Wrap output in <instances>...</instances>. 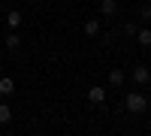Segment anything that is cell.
Instances as JSON below:
<instances>
[{
  "instance_id": "cell-1",
  "label": "cell",
  "mask_w": 151,
  "mask_h": 136,
  "mask_svg": "<svg viewBox=\"0 0 151 136\" xmlns=\"http://www.w3.org/2000/svg\"><path fill=\"white\" fill-rule=\"evenodd\" d=\"M124 109H127L130 115H142L145 109H148V97L142 91H130L127 97H124Z\"/></svg>"
},
{
  "instance_id": "cell-2",
  "label": "cell",
  "mask_w": 151,
  "mask_h": 136,
  "mask_svg": "<svg viewBox=\"0 0 151 136\" xmlns=\"http://www.w3.org/2000/svg\"><path fill=\"white\" fill-rule=\"evenodd\" d=\"M100 15L103 18H115L118 15V0H100Z\"/></svg>"
},
{
  "instance_id": "cell-3",
  "label": "cell",
  "mask_w": 151,
  "mask_h": 136,
  "mask_svg": "<svg viewBox=\"0 0 151 136\" xmlns=\"http://www.w3.org/2000/svg\"><path fill=\"white\" fill-rule=\"evenodd\" d=\"M88 100H91L94 106H103V103H106V88H100V85L88 88Z\"/></svg>"
},
{
  "instance_id": "cell-4",
  "label": "cell",
  "mask_w": 151,
  "mask_h": 136,
  "mask_svg": "<svg viewBox=\"0 0 151 136\" xmlns=\"http://www.w3.org/2000/svg\"><path fill=\"white\" fill-rule=\"evenodd\" d=\"M133 82L139 85V88L148 85V82H151V70H148V67H133Z\"/></svg>"
},
{
  "instance_id": "cell-5",
  "label": "cell",
  "mask_w": 151,
  "mask_h": 136,
  "mask_svg": "<svg viewBox=\"0 0 151 136\" xmlns=\"http://www.w3.org/2000/svg\"><path fill=\"white\" fill-rule=\"evenodd\" d=\"M21 24H24V15H21L18 9H12V12H6V27H9V30H18Z\"/></svg>"
},
{
  "instance_id": "cell-6",
  "label": "cell",
  "mask_w": 151,
  "mask_h": 136,
  "mask_svg": "<svg viewBox=\"0 0 151 136\" xmlns=\"http://www.w3.org/2000/svg\"><path fill=\"white\" fill-rule=\"evenodd\" d=\"M124 79H127V76H124V70H121V67L109 70V85H112V88H121V85H124Z\"/></svg>"
},
{
  "instance_id": "cell-7",
  "label": "cell",
  "mask_w": 151,
  "mask_h": 136,
  "mask_svg": "<svg viewBox=\"0 0 151 136\" xmlns=\"http://www.w3.org/2000/svg\"><path fill=\"white\" fill-rule=\"evenodd\" d=\"M12 94H15V82L9 76H3L0 79V97H12Z\"/></svg>"
},
{
  "instance_id": "cell-8",
  "label": "cell",
  "mask_w": 151,
  "mask_h": 136,
  "mask_svg": "<svg viewBox=\"0 0 151 136\" xmlns=\"http://www.w3.org/2000/svg\"><path fill=\"white\" fill-rule=\"evenodd\" d=\"M136 42H139L142 48H151V30L148 27H142V30H136V36H133Z\"/></svg>"
},
{
  "instance_id": "cell-9",
  "label": "cell",
  "mask_w": 151,
  "mask_h": 136,
  "mask_svg": "<svg viewBox=\"0 0 151 136\" xmlns=\"http://www.w3.org/2000/svg\"><path fill=\"white\" fill-rule=\"evenodd\" d=\"M3 45H6V48H12V52H15V48L21 45V36H18L15 30H9V33L3 36Z\"/></svg>"
},
{
  "instance_id": "cell-10",
  "label": "cell",
  "mask_w": 151,
  "mask_h": 136,
  "mask_svg": "<svg viewBox=\"0 0 151 136\" xmlns=\"http://www.w3.org/2000/svg\"><path fill=\"white\" fill-rule=\"evenodd\" d=\"M100 33V18H88L85 21V36H97Z\"/></svg>"
},
{
  "instance_id": "cell-11",
  "label": "cell",
  "mask_w": 151,
  "mask_h": 136,
  "mask_svg": "<svg viewBox=\"0 0 151 136\" xmlns=\"http://www.w3.org/2000/svg\"><path fill=\"white\" fill-rule=\"evenodd\" d=\"M9 121H12V109H9L6 103H0V127L9 124Z\"/></svg>"
},
{
  "instance_id": "cell-12",
  "label": "cell",
  "mask_w": 151,
  "mask_h": 136,
  "mask_svg": "<svg viewBox=\"0 0 151 136\" xmlns=\"http://www.w3.org/2000/svg\"><path fill=\"white\" fill-rule=\"evenodd\" d=\"M136 30H139V27H136L133 21H127V24H124V33H127V36H136Z\"/></svg>"
},
{
  "instance_id": "cell-13",
  "label": "cell",
  "mask_w": 151,
  "mask_h": 136,
  "mask_svg": "<svg viewBox=\"0 0 151 136\" xmlns=\"http://www.w3.org/2000/svg\"><path fill=\"white\" fill-rule=\"evenodd\" d=\"M139 15H142V18H151V6H148V3H145V6L139 9Z\"/></svg>"
},
{
  "instance_id": "cell-14",
  "label": "cell",
  "mask_w": 151,
  "mask_h": 136,
  "mask_svg": "<svg viewBox=\"0 0 151 136\" xmlns=\"http://www.w3.org/2000/svg\"><path fill=\"white\" fill-rule=\"evenodd\" d=\"M27 3H36V0H27Z\"/></svg>"
}]
</instances>
